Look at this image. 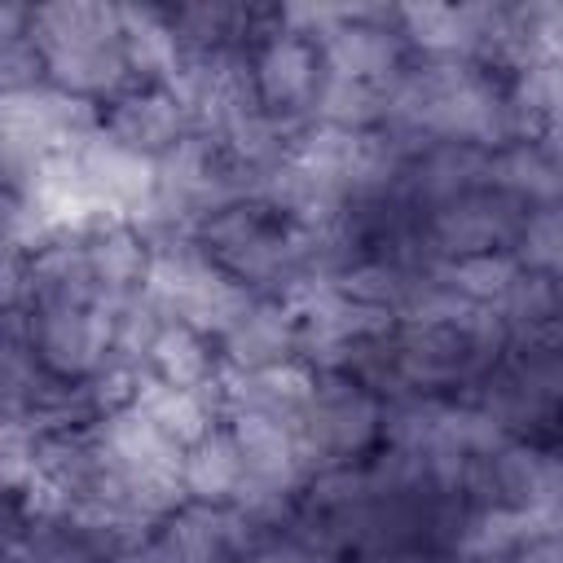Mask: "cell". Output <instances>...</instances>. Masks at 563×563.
<instances>
[{
    "instance_id": "1",
    "label": "cell",
    "mask_w": 563,
    "mask_h": 563,
    "mask_svg": "<svg viewBox=\"0 0 563 563\" xmlns=\"http://www.w3.org/2000/svg\"><path fill=\"white\" fill-rule=\"evenodd\" d=\"M31 35L40 48L44 84L88 101L110 106L136 88L123 53V9L119 4H35Z\"/></svg>"
},
{
    "instance_id": "2",
    "label": "cell",
    "mask_w": 563,
    "mask_h": 563,
    "mask_svg": "<svg viewBox=\"0 0 563 563\" xmlns=\"http://www.w3.org/2000/svg\"><path fill=\"white\" fill-rule=\"evenodd\" d=\"M141 290L167 321H180L207 339H220L255 303V295H246L229 273H220L189 242V233L150 238V268Z\"/></svg>"
},
{
    "instance_id": "3",
    "label": "cell",
    "mask_w": 563,
    "mask_h": 563,
    "mask_svg": "<svg viewBox=\"0 0 563 563\" xmlns=\"http://www.w3.org/2000/svg\"><path fill=\"white\" fill-rule=\"evenodd\" d=\"M308 475L343 462H365L383 444V400L343 369H312L308 400L295 418Z\"/></svg>"
},
{
    "instance_id": "4",
    "label": "cell",
    "mask_w": 563,
    "mask_h": 563,
    "mask_svg": "<svg viewBox=\"0 0 563 563\" xmlns=\"http://www.w3.org/2000/svg\"><path fill=\"white\" fill-rule=\"evenodd\" d=\"M101 128V110L53 88V84H31L18 92L0 97V145L13 163L18 185L48 158L75 150Z\"/></svg>"
},
{
    "instance_id": "5",
    "label": "cell",
    "mask_w": 563,
    "mask_h": 563,
    "mask_svg": "<svg viewBox=\"0 0 563 563\" xmlns=\"http://www.w3.org/2000/svg\"><path fill=\"white\" fill-rule=\"evenodd\" d=\"M321 84H325L321 44L312 35L286 26L282 13H277V26L246 53V88H251V101L264 114L282 119L286 128L303 132L312 123Z\"/></svg>"
},
{
    "instance_id": "6",
    "label": "cell",
    "mask_w": 563,
    "mask_h": 563,
    "mask_svg": "<svg viewBox=\"0 0 563 563\" xmlns=\"http://www.w3.org/2000/svg\"><path fill=\"white\" fill-rule=\"evenodd\" d=\"M31 356L57 383H88L110 369V303H40L31 308Z\"/></svg>"
},
{
    "instance_id": "7",
    "label": "cell",
    "mask_w": 563,
    "mask_h": 563,
    "mask_svg": "<svg viewBox=\"0 0 563 563\" xmlns=\"http://www.w3.org/2000/svg\"><path fill=\"white\" fill-rule=\"evenodd\" d=\"M523 211L528 207H519L515 198L497 194L493 185H479L453 202L422 211V238L440 264L484 255V251H510V242L523 224Z\"/></svg>"
},
{
    "instance_id": "8",
    "label": "cell",
    "mask_w": 563,
    "mask_h": 563,
    "mask_svg": "<svg viewBox=\"0 0 563 563\" xmlns=\"http://www.w3.org/2000/svg\"><path fill=\"white\" fill-rule=\"evenodd\" d=\"M325 70L365 79V84H387L396 70L409 62V44L396 26V9L387 4H343V18L317 35Z\"/></svg>"
},
{
    "instance_id": "9",
    "label": "cell",
    "mask_w": 563,
    "mask_h": 563,
    "mask_svg": "<svg viewBox=\"0 0 563 563\" xmlns=\"http://www.w3.org/2000/svg\"><path fill=\"white\" fill-rule=\"evenodd\" d=\"M101 128L110 141H119L123 150H132L150 163L163 158L167 150H176L185 136H194L185 106L163 84H136L123 97H114L110 106H101Z\"/></svg>"
},
{
    "instance_id": "10",
    "label": "cell",
    "mask_w": 563,
    "mask_h": 563,
    "mask_svg": "<svg viewBox=\"0 0 563 563\" xmlns=\"http://www.w3.org/2000/svg\"><path fill=\"white\" fill-rule=\"evenodd\" d=\"M488 154L493 150H479L466 141H427L405 158L396 194L413 211H431L440 202H453V198L488 185Z\"/></svg>"
},
{
    "instance_id": "11",
    "label": "cell",
    "mask_w": 563,
    "mask_h": 563,
    "mask_svg": "<svg viewBox=\"0 0 563 563\" xmlns=\"http://www.w3.org/2000/svg\"><path fill=\"white\" fill-rule=\"evenodd\" d=\"M216 352H220V369L224 374H251V369L299 361V330H295L290 303H282V299H255L216 339Z\"/></svg>"
},
{
    "instance_id": "12",
    "label": "cell",
    "mask_w": 563,
    "mask_h": 563,
    "mask_svg": "<svg viewBox=\"0 0 563 563\" xmlns=\"http://www.w3.org/2000/svg\"><path fill=\"white\" fill-rule=\"evenodd\" d=\"M84 255H88V273L97 282L101 299H128L145 286V268H150V238L128 224V220H106L84 229Z\"/></svg>"
},
{
    "instance_id": "13",
    "label": "cell",
    "mask_w": 563,
    "mask_h": 563,
    "mask_svg": "<svg viewBox=\"0 0 563 563\" xmlns=\"http://www.w3.org/2000/svg\"><path fill=\"white\" fill-rule=\"evenodd\" d=\"M220 352H216V339L180 325V321H167L150 352H145V378L150 383H163V387H180V391H216L220 387ZM141 378V383H145Z\"/></svg>"
},
{
    "instance_id": "14",
    "label": "cell",
    "mask_w": 563,
    "mask_h": 563,
    "mask_svg": "<svg viewBox=\"0 0 563 563\" xmlns=\"http://www.w3.org/2000/svg\"><path fill=\"white\" fill-rule=\"evenodd\" d=\"M488 185L519 207H550L559 202V158L554 136H523L488 154Z\"/></svg>"
},
{
    "instance_id": "15",
    "label": "cell",
    "mask_w": 563,
    "mask_h": 563,
    "mask_svg": "<svg viewBox=\"0 0 563 563\" xmlns=\"http://www.w3.org/2000/svg\"><path fill=\"white\" fill-rule=\"evenodd\" d=\"M242 479H246V466H242V453H238L229 427H211L194 444H185V453H180L185 501H194V506H233L238 493H242Z\"/></svg>"
},
{
    "instance_id": "16",
    "label": "cell",
    "mask_w": 563,
    "mask_h": 563,
    "mask_svg": "<svg viewBox=\"0 0 563 563\" xmlns=\"http://www.w3.org/2000/svg\"><path fill=\"white\" fill-rule=\"evenodd\" d=\"M150 427H158L172 444H194L202 431H211L220 422V387L216 391H180V387H163V383H136L132 400H128Z\"/></svg>"
},
{
    "instance_id": "17",
    "label": "cell",
    "mask_w": 563,
    "mask_h": 563,
    "mask_svg": "<svg viewBox=\"0 0 563 563\" xmlns=\"http://www.w3.org/2000/svg\"><path fill=\"white\" fill-rule=\"evenodd\" d=\"M383 119H387L383 84H365V79H347V75H330L325 70V84H321L312 123L334 128V132L365 136V132H378Z\"/></svg>"
},
{
    "instance_id": "18",
    "label": "cell",
    "mask_w": 563,
    "mask_h": 563,
    "mask_svg": "<svg viewBox=\"0 0 563 563\" xmlns=\"http://www.w3.org/2000/svg\"><path fill=\"white\" fill-rule=\"evenodd\" d=\"M523 268L510 260V251H484V255H466V260H449L440 264V277L475 308H497L501 295L515 286Z\"/></svg>"
},
{
    "instance_id": "19",
    "label": "cell",
    "mask_w": 563,
    "mask_h": 563,
    "mask_svg": "<svg viewBox=\"0 0 563 563\" xmlns=\"http://www.w3.org/2000/svg\"><path fill=\"white\" fill-rule=\"evenodd\" d=\"M44 79L40 48L31 35V9L0 4V97Z\"/></svg>"
},
{
    "instance_id": "20",
    "label": "cell",
    "mask_w": 563,
    "mask_h": 563,
    "mask_svg": "<svg viewBox=\"0 0 563 563\" xmlns=\"http://www.w3.org/2000/svg\"><path fill=\"white\" fill-rule=\"evenodd\" d=\"M510 260L523 273H541V277H559V260H563V220H559V202L550 207H528L523 224L510 242Z\"/></svg>"
},
{
    "instance_id": "21",
    "label": "cell",
    "mask_w": 563,
    "mask_h": 563,
    "mask_svg": "<svg viewBox=\"0 0 563 563\" xmlns=\"http://www.w3.org/2000/svg\"><path fill=\"white\" fill-rule=\"evenodd\" d=\"M238 563H339V559L282 528V532H268V537H260L255 545H246V550L238 554Z\"/></svg>"
},
{
    "instance_id": "22",
    "label": "cell",
    "mask_w": 563,
    "mask_h": 563,
    "mask_svg": "<svg viewBox=\"0 0 563 563\" xmlns=\"http://www.w3.org/2000/svg\"><path fill=\"white\" fill-rule=\"evenodd\" d=\"M352 563H427V554H383V559H352Z\"/></svg>"
}]
</instances>
